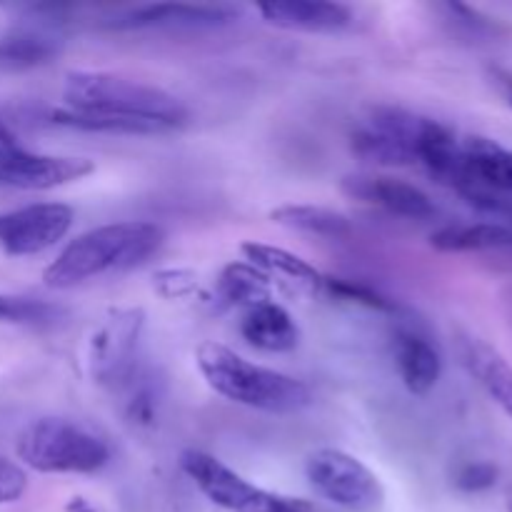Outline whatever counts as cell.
Returning a JSON list of instances; mask_svg holds the SVG:
<instances>
[{
	"label": "cell",
	"mask_w": 512,
	"mask_h": 512,
	"mask_svg": "<svg viewBox=\"0 0 512 512\" xmlns=\"http://www.w3.org/2000/svg\"><path fill=\"white\" fill-rule=\"evenodd\" d=\"M153 290L165 300L195 298L200 293V280L188 268H165L153 275Z\"/></svg>",
	"instance_id": "cell-28"
},
{
	"label": "cell",
	"mask_w": 512,
	"mask_h": 512,
	"mask_svg": "<svg viewBox=\"0 0 512 512\" xmlns=\"http://www.w3.org/2000/svg\"><path fill=\"white\" fill-rule=\"evenodd\" d=\"M458 358L475 383L493 398V403L512 420V365L498 348L473 333H458Z\"/></svg>",
	"instance_id": "cell-17"
},
{
	"label": "cell",
	"mask_w": 512,
	"mask_h": 512,
	"mask_svg": "<svg viewBox=\"0 0 512 512\" xmlns=\"http://www.w3.org/2000/svg\"><path fill=\"white\" fill-rule=\"evenodd\" d=\"M238 18L235 5L150 3L113 15L105 25L110 30H218Z\"/></svg>",
	"instance_id": "cell-11"
},
{
	"label": "cell",
	"mask_w": 512,
	"mask_h": 512,
	"mask_svg": "<svg viewBox=\"0 0 512 512\" xmlns=\"http://www.w3.org/2000/svg\"><path fill=\"white\" fill-rule=\"evenodd\" d=\"M0 145H18V140H15V135L10 133L3 120H0Z\"/></svg>",
	"instance_id": "cell-31"
},
{
	"label": "cell",
	"mask_w": 512,
	"mask_h": 512,
	"mask_svg": "<svg viewBox=\"0 0 512 512\" xmlns=\"http://www.w3.org/2000/svg\"><path fill=\"white\" fill-rule=\"evenodd\" d=\"M430 245L438 253H488L512 248V228L505 223H455L435 230Z\"/></svg>",
	"instance_id": "cell-22"
},
{
	"label": "cell",
	"mask_w": 512,
	"mask_h": 512,
	"mask_svg": "<svg viewBox=\"0 0 512 512\" xmlns=\"http://www.w3.org/2000/svg\"><path fill=\"white\" fill-rule=\"evenodd\" d=\"M508 95H510V105H512V80H508Z\"/></svg>",
	"instance_id": "cell-33"
},
{
	"label": "cell",
	"mask_w": 512,
	"mask_h": 512,
	"mask_svg": "<svg viewBox=\"0 0 512 512\" xmlns=\"http://www.w3.org/2000/svg\"><path fill=\"white\" fill-rule=\"evenodd\" d=\"M75 223L65 203H33L0 213V250L10 258L38 255L58 245Z\"/></svg>",
	"instance_id": "cell-9"
},
{
	"label": "cell",
	"mask_w": 512,
	"mask_h": 512,
	"mask_svg": "<svg viewBox=\"0 0 512 512\" xmlns=\"http://www.w3.org/2000/svg\"><path fill=\"white\" fill-rule=\"evenodd\" d=\"M270 220L275 225L295 230V233L318 235V238L330 240H343L353 233V223H350L348 215L333 208H323V205H280V208L270 210Z\"/></svg>",
	"instance_id": "cell-23"
},
{
	"label": "cell",
	"mask_w": 512,
	"mask_h": 512,
	"mask_svg": "<svg viewBox=\"0 0 512 512\" xmlns=\"http://www.w3.org/2000/svg\"><path fill=\"white\" fill-rule=\"evenodd\" d=\"M505 505H508V512H512V483L505 488Z\"/></svg>",
	"instance_id": "cell-32"
},
{
	"label": "cell",
	"mask_w": 512,
	"mask_h": 512,
	"mask_svg": "<svg viewBox=\"0 0 512 512\" xmlns=\"http://www.w3.org/2000/svg\"><path fill=\"white\" fill-rule=\"evenodd\" d=\"M65 512H98L85 498H73L65 505Z\"/></svg>",
	"instance_id": "cell-30"
},
{
	"label": "cell",
	"mask_w": 512,
	"mask_h": 512,
	"mask_svg": "<svg viewBox=\"0 0 512 512\" xmlns=\"http://www.w3.org/2000/svg\"><path fill=\"white\" fill-rule=\"evenodd\" d=\"M180 468L210 503L228 512H315L310 500L258 488L205 450H185Z\"/></svg>",
	"instance_id": "cell-5"
},
{
	"label": "cell",
	"mask_w": 512,
	"mask_h": 512,
	"mask_svg": "<svg viewBox=\"0 0 512 512\" xmlns=\"http://www.w3.org/2000/svg\"><path fill=\"white\" fill-rule=\"evenodd\" d=\"M508 303H510V313H512V290H510V298H508Z\"/></svg>",
	"instance_id": "cell-34"
},
{
	"label": "cell",
	"mask_w": 512,
	"mask_h": 512,
	"mask_svg": "<svg viewBox=\"0 0 512 512\" xmlns=\"http://www.w3.org/2000/svg\"><path fill=\"white\" fill-rule=\"evenodd\" d=\"M15 453L43 475H95L110 463V445L68 418H38L20 430Z\"/></svg>",
	"instance_id": "cell-4"
},
{
	"label": "cell",
	"mask_w": 512,
	"mask_h": 512,
	"mask_svg": "<svg viewBox=\"0 0 512 512\" xmlns=\"http://www.w3.org/2000/svg\"><path fill=\"white\" fill-rule=\"evenodd\" d=\"M120 390L128 393V400H125V413H128V418L138 425H153L160 400L158 385H153L150 378H145V375H140L135 370L128 378V383Z\"/></svg>",
	"instance_id": "cell-26"
},
{
	"label": "cell",
	"mask_w": 512,
	"mask_h": 512,
	"mask_svg": "<svg viewBox=\"0 0 512 512\" xmlns=\"http://www.w3.org/2000/svg\"><path fill=\"white\" fill-rule=\"evenodd\" d=\"M165 243V230L150 220H123L98 225L70 240L43 270L50 290H70L103 275L128 273L153 258Z\"/></svg>",
	"instance_id": "cell-1"
},
{
	"label": "cell",
	"mask_w": 512,
	"mask_h": 512,
	"mask_svg": "<svg viewBox=\"0 0 512 512\" xmlns=\"http://www.w3.org/2000/svg\"><path fill=\"white\" fill-rule=\"evenodd\" d=\"M460 195L468 190L512 195V150L490 138L463 140V175L458 183Z\"/></svg>",
	"instance_id": "cell-16"
},
{
	"label": "cell",
	"mask_w": 512,
	"mask_h": 512,
	"mask_svg": "<svg viewBox=\"0 0 512 512\" xmlns=\"http://www.w3.org/2000/svg\"><path fill=\"white\" fill-rule=\"evenodd\" d=\"M258 13L268 25L300 33H340L353 25V10L328 0H268Z\"/></svg>",
	"instance_id": "cell-15"
},
{
	"label": "cell",
	"mask_w": 512,
	"mask_h": 512,
	"mask_svg": "<svg viewBox=\"0 0 512 512\" xmlns=\"http://www.w3.org/2000/svg\"><path fill=\"white\" fill-rule=\"evenodd\" d=\"M95 173L90 158L30 153L20 145H0V185L15 190H53Z\"/></svg>",
	"instance_id": "cell-10"
},
{
	"label": "cell",
	"mask_w": 512,
	"mask_h": 512,
	"mask_svg": "<svg viewBox=\"0 0 512 512\" xmlns=\"http://www.w3.org/2000/svg\"><path fill=\"white\" fill-rule=\"evenodd\" d=\"M245 263L258 268L260 273L268 275L270 283H280L295 295H318L325 288V275L315 265L290 250L278 248V245L260 243V240H245L240 245Z\"/></svg>",
	"instance_id": "cell-14"
},
{
	"label": "cell",
	"mask_w": 512,
	"mask_h": 512,
	"mask_svg": "<svg viewBox=\"0 0 512 512\" xmlns=\"http://www.w3.org/2000/svg\"><path fill=\"white\" fill-rule=\"evenodd\" d=\"M65 315L60 305L23 295H0V323L28 325V328H48Z\"/></svg>",
	"instance_id": "cell-24"
},
{
	"label": "cell",
	"mask_w": 512,
	"mask_h": 512,
	"mask_svg": "<svg viewBox=\"0 0 512 512\" xmlns=\"http://www.w3.org/2000/svg\"><path fill=\"white\" fill-rule=\"evenodd\" d=\"M240 335L250 348L263 353H290L300 345L298 323L275 300L245 310L240 320Z\"/></svg>",
	"instance_id": "cell-19"
},
{
	"label": "cell",
	"mask_w": 512,
	"mask_h": 512,
	"mask_svg": "<svg viewBox=\"0 0 512 512\" xmlns=\"http://www.w3.org/2000/svg\"><path fill=\"white\" fill-rule=\"evenodd\" d=\"M305 475L320 498L345 512H380L385 508V488L378 475L345 450L320 448L310 453Z\"/></svg>",
	"instance_id": "cell-6"
},
{
	"label": "cell",
	"mask_w": 512,
	"mask_h": 512,
	"mask_svg": "<svg viewBox=\"0 0 512 512\" xmlns=\"http://www.w3.org/2000/svg\"><path fill=\"white\" fill-rule=\"evenodd\" d=\"M145 328L143 308H115L88 340V368L98 385L120 390L138 370V345Z\"/></svg>",
	"instance_id": "cell-7"
},
{
	"label": "cell",
	"mask_w": 512,
	"mask_h": 512,
	"mask_svg": "<svg viewBox=\"0 0 512 512\" xmlns=\"http://www.w3.org/2000/svg\"><path fill=\"white\" fill-rule=\"evenodd\" d=\"M195 363L205 383L235 405L250 410H263L275 415H293L313 405V390L308 383L285 375L280 370L263 368L240 358L225 345L200 343L195 350Z\"/></svg>",
	"instance_id": "cell-3"
},
{
	"label": "cell",
	"mask_w": 512,
	"mask_h": 512,
	"mask_svg": "<svg viewBox=\"0 0 512 512\" xmlns=\"http://www.w3.org/2000/svg\"><path fill=\"white\" fill-rule=\"evenodd\" d=\"M28 490V473L18 463L0 455V505L18 503Z\"/></svg>",
	"instance_id": "cell-29"
},
{
	"label": "cell",
	"mask_w": 512,
	"mask_h": 512,
	"mask_svg": "<svg viewBox=\"0 0 512 512\" xmlns=\"http://www.w3.org/2000/svg\"><path fill=\"white\" fill-rule=\"evenodd\" d=\"M420 115L380 105L373 108L350 133V150L365 163L415 165V133Z\"/></svg>",
	"instance_id": "cell-8"
},
{
	"label": "cell",
	"mask_w": 512,
	"mask_h": 512,
	"mask_svg": "<svg viewBox=\"0 0 512 512\" xmlns=\"http://www.w3.org/2000/svg\"><path fill=\"white\" fill-rule=\"evenodd\" d=\"M63 43L45 30H15L0 38V75L25 73L53 63Z\"/></svg>",
	"instance_id": "cell-21"
},
{
	"label": "cell",
	"mask_w": 512,
	"mask_h": 512,
	"mask_svg": "<svg viewBox=\"0 0 512 512\" xmlns=\"http://www.w3.org/2000/svg\"><path fill=\"white\" fill-rule=\"evenodd\" d=\"M268 300H273V283L245 260L225 265L213 285V303L220 310H250Z\"/></svg>",
	"instance_id": "cell-20"
},
{
	"label": "cell",
	"mask_w": 512,
	"mask_h": 512,
	"mask_svg": "<svg viewBox=\"0 0 512 512\" xmlns=\"http://www.w3.org/2000/svg\"><path fill=\"white\" fill-rule=\"evenodd\" d=\"M340 190L348 198L375 205V208H383L385 213L398 215V218L430 220L438 213V208H435V203L430 200V195L425 190H420L413 183H405V180L390 178V175H345L340 180Z\"/></svg>",
	"instance_id": "cell-12"
},
{
	"label": "cell",
	"mask_w": 512,
	"mask_h": 512,
	"mask_svg": "<svg viewBox=\"0 0 512 512\" xmlns=\"http://www.w3.org/2000/svg\"><path fill=\"white\" fill-rule=\"evenodd\" d=\"M323 293L333 295L340 303H353L363 305V308L375 310V313H388L398 315L400 305L395 300H390L388 295L380 293L373 285L358 283V280H345V278H325Z\"/></svg>",
	"instance_id": "cell-25"
},
{
	"label": "cell",
	"mask_w": 512,
	"mask_h": 512,
	"mask_svg": "<svg viewBox=\"0 0 512 512\" xmlns=\"http://www.w3.org/2000/svg\"><path fill=\"white\" fill-rule=\"evenodd\" d=\"M393 360L405 390L425 398L435 390L443 375V355L425 330L400 325L393 335Z\"/></svg>",
	"instance_id": "cell-13"
},
{
	"label": "cell",
	"mask_w": 512,
	"mask_h": 512,
	"mask_svg": "<svg viewBox=\"0 0 512 512\" xmlns=\"http://www.w3.org/2000/svg\"><path fill=\"white\" fill-rule=\"evenodd\" d=\"M500 468L490 460H468L453 470V488L465 495L488 493L498 485Z\"/></svg>",
	"instance_id": "cell-27"
},
{
	"label": "cell",
	"mask_w": 512,
	"mask_h": 512,
	"mask_svg": "<svg viewBox=\"0 0 512 512\" xmlns=\"http://www.w3.org/2000/svg\"><path fill=\"white\" fill-rule=\"evenodd\" d=\"M415 163L423 165L438 183L458 188L463 175V140L440 120L420 115L415 133Z\"/></svg>",
	"instance_id": "cell-18"
},
{
	"label": "cell",
	"mask_w": 512,
	"mask_h": 512,
	"mask_svg": "<svg viewBox=\"0 0 512 512\" xmlns=\"http://www.w3.org/2000/svg\"><path fill=\"white\" fill-rule=\"evenodd\" d=\"M63 103L78 113L148 125L158 135L180 130L190 118L188 108L168 90L105 70H73L65 75Z\"/></svg>",
	"instance_id": "cell-2"
}]
</instances>
